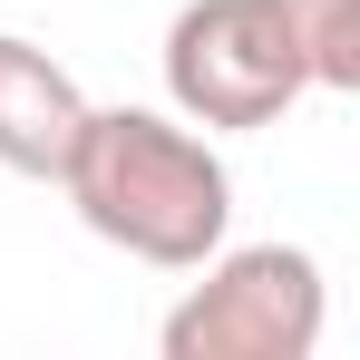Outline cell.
Listing matches in <instances>:
<instances>
[{
	"mask_svg": "<svg viewBox=\"0 0 360 360\" xmlns=\"http://www.w3.org/2000/svg\"><path fill=\"white\" fill-rule=\"evenodd\" d=\"M205 283L166 311V360H311L321 341V263L302 243H243L205 253Z\"/></svg>",
	"mask_w": 360,
	"mask_h": 360,
	"instance_id": "cell-2",
	"label": "cell"
},
{
	"mask_svg": "<svg viewBox=\"0 0 360 360\" xmlns=\"http://www.w3.org/2000/svg\"><path fill=\"white\" fill-rule=\"evenodd\" d=\"M311 88L283 0H185L166 30V98L185 127H273Z\"/></svg>",
	"mask_w": 360,
	"mask_h": 360,
	"instance_id": "cell-3",
	"label": "cell"
},
{
	"mask_svg": "<svg viewBox=\"0 0 360 360\" xmlns=\"http://www.w3.org/2000/svg\"><path fill=\"white\" fill-rule=\"evenodd\" d=\"M311 88H360V0H283Z\"/></svg>",
	"mask_w": 360,
	"mask_h": 360,
	"instance_id": "cell-5",
	"label": "cell"
},
{
	"mask_svg": "<svg viewBox=\"0 0 360 360\" xmlns=\"http://www.w3.org/2000/svg\"><path fill=\"white\" fill-rule=\"evenodd\" d=\"M59 185L98 243H117L136 263H156V273H195L234 224L224 156L195 127L156 117V108H88Z\"/></svg>",
	"mask_w": 360,
	"mask_h": 360,
	"instance_id": "cell-1",
	"label": "cell"
},
{
	"mask_svg": "<svg viewBox=\"0 0 360 360\" xmlns=\"http://www.w3.org/2000/svg\"><path fill=\"white\" fill-rule=\"evenodd\" d=\"M78 127H88L78 78H68L49 49H30V39L0 30V166H10V176H49V185H59Z\"/></svg>",
	"mask_w": 360,
	"mask_h": 360,
	"instance_id": "cell-4",
	"label": "cell"
}]
</instances>
